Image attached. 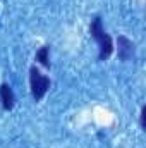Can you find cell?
I'll use <instances>...</instances> for the list:
<instances>
[{
  "instance_id": "1",
  "label": "cell",
  "mask_w": 146,
  "mask_h": 148,
  "mask_svg": "<svg viewBox=\"0 0 146 148\" xmlns=\"http://www.w3.org/2000/svg\"><path fill=\"white\" fill-rule=\"evenodd\" d=\"M91 36L95 38L98 41V45H100V60H105L110 53H112L113 47H112L110 36L105 35V31H103V26H102V19L100 17H96L93 21V24H91Z\"/></svg>"
},
{
  "instance_id": "2",
  "label": "cell",
  "mask_w": 146,
  "mask_h": 148,
  "mask_svg": "<svg viewBox=\"0 0 146 148\" xmlns=\"http://www.w3.org/2000/svg\"><path fill=\"white\" fill-rule=\"evenodd\" d=\"M50 88V79L43 74H40L36 67L31 69V90H33V97L36 100H41L46 93V90Z\"/></svg>"
},
{
  "instance_id": "3",
  "label": "cell",
  "mask_w": 146,
  "mask_h": 148,
  "mask_svg": "<svg viewBox=\"0 0 146 148\" xmlns=\"http://www.w3.org/2000/svg\"><path fill=\"white\" fill-rule=\"evenodd\" d=\"M134 53V45L131 40H127L126 36H119V57L122 60H129Z\"/></svg>"
},
{
  "instance_id": "4",
  "label": "cell",
  "mask_w": 146,
  "mask_h": 148,
  "mask_svg": "<svg viewBox=\"0 0 146 148\" xmlns=\"http://www.w3.org/2000/svg\"><path fill=\"white\" fill-rule=\"evenodd\" d=\"M0 98H2V103H3V107L7 110L14 107V93H12L9 84H2L0 86Z\"/></svg>"
},
{
  "instance_id": "5",
  "label": "cell",
  "mask_w": 146,
  "mask_h": 148,
  "mask_svg": "<svg viewBox=\"0 0 146 148\" xmlns=\"http://www.w3.org/2000/svg\"><path fill=\"white\" fill-rule=\"evenodd\" d=\"M48 47H43V48H40L36 52V60H40V64H43L45 67H48L50 66V62H48Z\"/></svg>"
},
{
  "instance_id": "6",
  "label": "cell",
  "mask_w": 146,
  "mask_h": 148,
  "mask_svg": "<svg viewBox=\"0 0 146 148\" xmlns=\"http://www.w3.org/2000/svg\"><path fill=\"white\" fill-rule=\"evenodd\" d=\"M145 115H146V109L141 110V127H145Z\"/></svg>"
}]
</instances>
